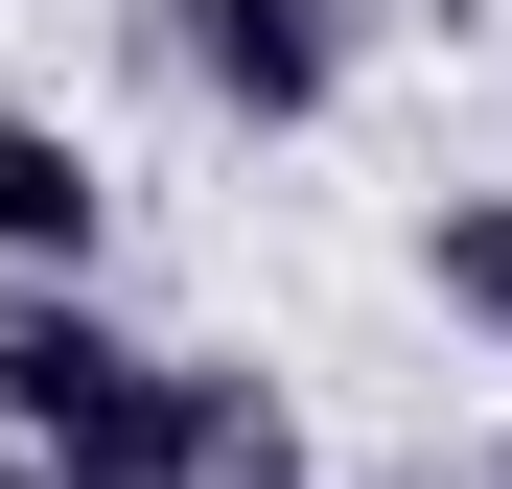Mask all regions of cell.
I'll return each instance as SVG.
<instances>
[{
    "label": "cell",
    "mask_w": 512,
    "mask_h": 489,
    "mask_svg": "<svg viewBox=\"0 0 512 489\" xmlns=\"http://www.w3.org/2000/svg\"><path fill=\"white\" fill-rule=\"evenodd\" d=\"M163 70H187L210 117H256V140H303L326 94H350V0H163Z\"/></svg>",
    "instance_id": "3"
},
{
    "label": "cell",
    "mask_w": 512,
    "mask_h": 489,
    "mask_svg": "<svg viewBox=\"0 0 512 489\" xmlns=\"http://www.w3.org/2000/svg\"><path fill=\"white\" fill-rule=\"evenodd\" d=\"M140 326L94 303V280H0V443H70V466H94L117 420H140Z\"/></svg>",
    "instance_id": "1"
},
{
    "label": "cell",
    "mask_w": 512,
    "mask_h": 489,
    "mask_svg": "<svg viewBox=\"0 0 512 489\" xmlns=\"http://www.w3.org/2000/svg\"><path fill=\"white\" fill-rule=\"evenodd\" d=\"M94 466H140V489H303V396H280V373H233V350H163V373H140V420H117Z\"/></svg>",
    "instance_id": "2"
},
{
    "label": "cell",
    "mask_w": 512,
    "mask_h": 489,
    "mask_svg": "<svg viewBox=\"0 0 512 489\" xmlns=\"http://www.w3.org/2000/svg\"><path fill=\"white\" fill-rule=\"evenodd\" d=\"M0 489H140V466H70V443H0Z\"/></svg>",
    "instance_id": "6"
},
{
    "label": "cell",
    "mask_w": 512,
    "mask_h": 489,
    "mask_svg": "<svg viewBox=\"0 0 512 489\" xmlns=\"http://www.w3.org/2000/svg\"><path fill=\"white\" fill-rule=\"evenodd\" d=\"M94 233H117V187H94V140L0 94V280H94Z\"/></svg>",
    "instance_id": "4"
},
{
    "label": "cell",
    "mask_w": 512,
    "mask_h": 489,
    "mask_svg": "<svg viewBox=\"0 0 512 489\" xmlns=\"http://www.w3.org/2000/svg\"><path fill=\"white\" fill-rule=\"evenodd\" d=\"M419 303L512 350V187H443V210H419Z\"/></svg>",
    "instance_id": "5"
}]
</instances>
